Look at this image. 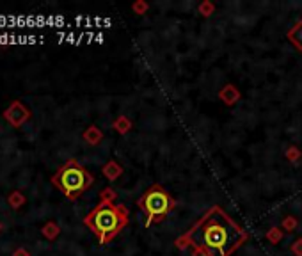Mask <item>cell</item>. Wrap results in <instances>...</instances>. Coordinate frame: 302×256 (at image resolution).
I'll list each match as a JSON object with an SVG mask.
<instances>
[{
  "label": "cell",
  "instance_id": "obj_1",
  "mask_svg": "<svg viewBox=\"0 0 302 256\" xmlns=\"http://www.w3.org/2000/svg\"><path fill=\"white\" fill-rule=\"evenodd\" d=\"M190 237L210 256H228L238 246L244 235L221 210H215L206 221L194 228Z\"/></svg>",
  "mask_w": 302,
  "mask_h": 256
},
{
  "label": "cell",
  "instance_id": "obj_2",
  "mask_svg": "<svg viewBox=\"0 0 302 256\" xmlns=\"http://www.w3.org/2000/svg\"><path fill=\"white\" fill-rule=\"evenodd\" d=\"M127 219L121 214L119 208H114L112 205L103 201L100 207H96L91 214L85 217V224L98 235L100 242L107 244L121 228L125 226Z\"/></svg>",
  "mask_w": 302,
  "mask_h": 256
},
{
  "label": "cell",
  "instance_id": "obj_3",
  "mask_svg": "<svg viewBox=\"0 0 302 256\" xmlns=\"http://www.w3.org/2000/svg\"><path fill=\"white\" fill-rule=\"evenodd\" d=\"M53 185L68 197V200H77L84 190H87L93 183V176L85 171V167L78 165L75 160H70L66 165L57 171V175L52 178Z\"/></svg>",
  "mask_w": 302,
  "mask_h": 256
},
{
  "label": "cell",
  "instance_id": "obj_4",
  "mask_svg": "<svg viewBox=\"0 0 302 256\" xmlns=\"http://www.w3.org/2000/svg\"><path fill=\"white\" fill-rule=\"evenodd\" d=\"M141 207L146 210L149 221L151 219H162L169 210H171V200H169L167 194L157 185L151 190H148V194L142 197Z\"/></svg>",
  "mask_w": 302,
  "mask_h": 256
},
{
  "label": "cell",
  "instance_id": "obj_5",
  "mask_svg": "<svg viewBox=\"0 0 302 256\" xmlns=\"http://www.w3.org/2000/svg\"><path fill=\"white\" fill-rule=\"evenodd\" d=\"M4 120L13 128H20L31 120V110H28L20 100H14V102L4 110Z\"/></svg>",
  "mask_w": 302,
  "mask_h": 256
},
{
  "label": "cell",
  "instance_id": "obj_6",
  "mask_svg": "<svg viewBox=\"0 0 302 256\" xmlns=\"http://www.w3.org/2000/svg\"><path fill=\"white\" fill-rule=\"evenodd\" d=\"M25 196L23 192H20V190H13V192L7 196V203H9L11 208H14V210H18V208H21L25 205Z\"/></svg>",
  "mask_w": 302,
  "mask_h": 256
},
{
  "label": "cell",
  "instance_id": "obj_7",
  "mask_svg": "<svg viewBox=\"0 0 302 256\" xmlns=\"http://www.w3.org/2000/svg\"><path fill=\"white\" fill-rule=\"evenodd\" d=\"M41 233H43V237H45V239L53 240V239H57V235L61 233V230H59V226H57L55 222H46V224L41 228Z\"/></svg>",
  "mask_w": 302,
  "mask_h": 256
},
{
  "label": "cell",
  "instance_id": "obj_8",
  "mask_svg": "<svg viewBox=\"0 0 302 256\" xmlns=\"http://www.w3.org/2000/svg\"><path fill=\"white\" fill-rule=\"evenodd\" d=\"M84 139L87 140L89 144H98V140L102 139V132H100L96 127L87 128V132L84 133Z\"/></svg>",
  "mask_w": 302,
  "mask_h": 256
},
{
  "label": "cell",
  "instance_id": "obj_9",
  "mask_svg": "<svg viewBox=\"0 0 302 256\" xmlns=\"http://www.w3.org/2000/svg\"><path fill=\"white\" fill-rule=\"evenodd\" d=\"M290 38H292V41L295 43L297 48L302 50V23H299L295 29H293L292 34H290Z\"/></svg>",
  "mask_w": 302,
  "mask_h": 256
},
{
  "label": "cell",
  "instance_id": "obj_10",
  "mask_svg": "<svg viewBox=\"0 0 302 256\" xmlns=\"http://www.w3.org/2000/svg\"><path fill=\"white\" fill-rule=\"evenodd\" d=\"M105 175L109 176L110 180L116 178V176H119V175H121V167H119V165H116V164H109V165H105Z\"/></svg>",
  "mask_w": 302,
  "mask_h": 256
},
{
  "label": "cell",
  "instance_id": "obj_11",
  "mask_svg": "<svg viewBox=\"0 0 302 256\" xmlns=\"http://www.w3.org/2000/svg\"><path fill=\"white\" fill-rule=\"evenodd\" d=\"M13 256H31V253H28L27 249H23V247H20V249H16V251H14Z\"/></svg>",
  "mask_w": 302,
  "mask_h": 256
},
{
  "label": "cell",
  "instance_id": "obj_12",
  "mask_svg": "<svg viewBox=\"0 0 302 256\" xmlns=\"http://www.w3.org/2000/svg\"><path fill=\"white\" fill-rule=\"evenodd\" d=\"M4 25H9V18L7 16H0V27H4Z\"/></svg>",
  "mask_w": 302,
  "mask_h": 256
},
{
  "label": "cell",
  "instance_id": "obj_13",
  "mask_svg": "<svg viewBox=\"0 0 302 256\" xmlns=\"http://www.w3.org/2000/svg\"><path fill=\"white\" fill-rule=\"evenodd\" d=\"M0 232H2V222H0Z\"/></svg>",
  "mask_w": 302,
  "mask_h": 256
}]
</instances>
